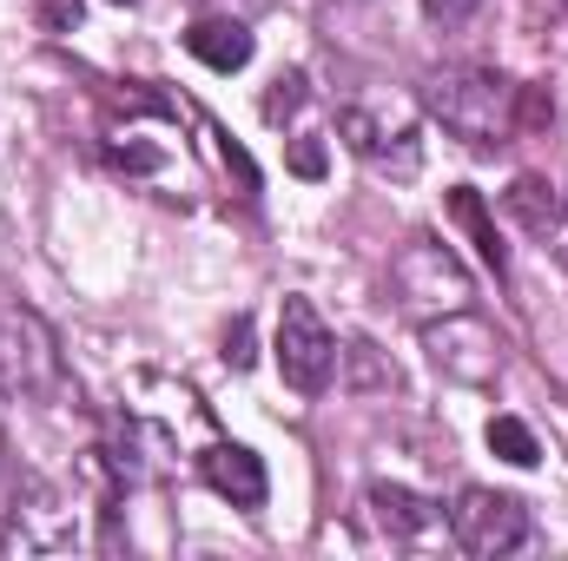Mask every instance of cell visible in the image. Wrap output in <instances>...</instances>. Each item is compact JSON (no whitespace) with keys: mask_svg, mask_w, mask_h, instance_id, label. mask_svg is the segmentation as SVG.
Wrapping results in <instances>:
<instances>
[{"mask_svg":"<svg viewBox=\"0 0 568 561\" xmlns=\"http://www.w3.org/2000/svg\"><path fill=\"white\" fill-rule=\"evenodd\" d=\"M429 113L456 133L463 145L489 152V145H509L516 126H523V86H509L496 67H436L424 80Z\"/></svg>","mask_w":568,"mask_h":561,"instance_id":"obj_1","label":"cell"},{"mask_svg":"<svg viewBox=\"0 0 568 561\" xmlns=\"http://www.w3.org/2000/svg\"><path fill=\"white\" fill-rule=\"evenodd\" d=\"M337 133H344V145H351L371 172L417 178V165H424L417 113H410L404 100H351V106L337 113Z\"/></svg>","mask_w":568,"mask_h":561,"instance_id":"obj_2","label":"cell"},{"mask_svg":"<svg viewBox=\"0 0 568 561\" xmlns=\"http://www.w3.org/2000/svg\"><path fill=\"white\" fill-rule=\"evenodd\" d=\"M390 290H397V304H404L417 324L443 317V310H469V272H463L456 252L436 245V238H410V245L397 252Z\"/></svg>","mask_w":568,"mask_h":561,"instance_id":"obj_3","label":"cell"},{"mask_svg":"<svg viewBox=\"0 0 568 561\" xmlns=\"http://www.w3.org/2000/svg\"><path fill=\"white\" fill-rule=\"evenodd\" d=\"M0 390H13V397H53L60 390L53 330L20 304H0Z\"/></svg>","mask_w":568,"mask_h":561,"instance_id":"obj_4","label":"cell"},{"mask_svg":"<svg viewBox=\"0 0 568 561\" xmlns=\"http://www.w3.org/2000/svg\"><path fill=\"white\" fill-rule=\"evenodd\" d=\"M424 350H429V364H436L443 377H456V384H476V390H483V384L503 377V344H496V330H489L483 317H469V310L429 317Z\"/></svg>","mask_w":568,"mask_h":561,"instance_id":"obj_5","label":"cell"},{"mask_svg":"<svg viewBox=\"0 0 568 561\" xmlns=\"http://www.w3.org/2000/svg\"><path fill=\"white\" fill-rule=\"evenodd\" d=\"M278 377L297 390V397H317L337 370V337L324 330V317L311 310V297H284L278 310Z\"/></svg>","mask_w":568,"mask_h":561,"instance_id":"obj_6","label":"cell"},{"mask_svg":"<svg viewBox=\"0 0 568 561\" xmlns=\"http://www.w3.org/2000/svg\"><path fill=\"white\" fill-rule=\"evenodd\" d=\"M449 536H456L463 555H483V561L516 555L529 542V509L516 496H496V489H463L456 509H449Z\"/></svg>","mask_w":568,"mask_h":561,"instance_id":"obj_7","label":"cell"},{"mask_svg":"<svg viewBox=\"0 0 568 561\" xmlns=\"http://www.w3.org/2000/svg\"><path fill=\"white\" fill-rule=\"evenodd\" d=\"M199 476L232 502V509H265V462L245 449V442H205L199 449Z\"/></svg>","mask_w":568,"mask_h":561,"instance_id":"obj_8","label":"cell"},{"mask_svg":"<svg viewBox=\"0 0 568 561\" xmlns=\"http://www.w3.org/2000/svg\"><path fill=\"white\" fill-rule=\"evenodd\" d=\"M185 53H192V60H205L212 73H239V67L252 60V27H245V20H225V13H212V20H192V33H185Z\"/></svg>","mask_w":568,"mask_h":561,"instance_id":"obj_9","label":"cell"},{"mask_svg":"<svg viewBox=\"0 0 568 561\" xmlns=\"http://www.w3.org/2000/svg\"><path fill=\"white\" fill-rule=\"evenodd\" d=\"M371 516L390 542H417L424 529H436V502H424L417 489H397V482H371Z\"/></svg>","mask_w":568,"mask_h":561,"instance_id":"obj_10","label":"cell"},{"mask_svg":"<svg viewBox=\"0 0 568 561\" xmlns=\"http://www.w3.org/2000/svg\"><path fill=\"white\" fill-rule=\"evenodd\" d=\"M449 218L469 232V245L483 252V265L503 278V272H509V252H503V238H496V218H489V205H483L469 185H456V192H449Z\"/></svg>","mask_w":568,"mask_h":561,"instance_id":"obj_11","label":"cell"},{"mask_svg":"<svg viewBox=\"0 0 568 561\" xmlns=\"http://www.w3.org/2000/svg\"><path fill=\"white\" fill-rule=\"evenodd\" d=\"M27 509H33V482H27V469L13 462V449H7V436H0V549L7 542H27Z\"/></svg>","mask_w":568,"mask_h":561,"instance_id":"obj_12","label":"cell"},{"mask_svg":"<svg viewBox=\"0 0 568 561\" xmlns=\"http://www.w3.org/2000/svg\"><path fill=\"white\" fill-rule=\"evenodd\" d=\"M503 205H509V218L523 225V232H536V238H549V225H556V185L549 178H536V172H523L509 192H503Z\"/></svg>","mask_w":568,"mask_h":561,"instance_id":"obj_13","label":"cell"},{"mask_svg":"<svg viewBox=\"0 0 568 561\" xmlns=\"http://www.w3.org/2000/svg\"><path fill=\"white\" fill-rule=\"evenodd\" d=\"M489 449H496L503 462H516V469H536V462H542V449H536V436H529L523 417H489Z\"/></svg>","mask_w":568,"mask_h":561,"instance_id":"obj_14","label":"cell"},{"mask_svg":"<svg viewBox=\"0 0 568 561\" xmlns=\"http://www.w3.org/2000/svg\"><path fill=\"white\" fill-rule=\"evenodd\" d=\"M297 106H304V73L272 80V93H265V120H284V113H297Z\"/></svg>","mask_w":568,"mask_h":561,"instance_id":"obj_15","label":"cell"},{"mask_svg":"<svg viewBox=\"0 0 568 561\" xmlns=\"http://www.w3.org/2000/svg\"><path fill=\"white\" fill-rule=\"evenodd\" d=\"M40 27L47 33H73L80 27V0H40Z\"/></svg>","mask_w":568,"mask_h":561,"instance_id":"obj_16","label":"cell"},{"mask_svg":"<svg viewBox=\"0 0 568 561\" xmlns=\"http://www.w3.org/2000/svg\"><path fill=\"white\" fill-rule=\"evenodd\" d=\"M476 7H483V0H424V13L436 20V27H463Z\"/></svg>","mask_w":568,"mask_h":561,"instance_id":"obj_17","label":"cell"},{"mask_svg":"<svg viewBox=\"0 0 568 561\" xmlns=\"http://www.w3.org/2000/svg\"><path fill=\"white\" fill-rule=\"evenodd\" d=\"M225 364H232V370H245V364H252V324H245V317L225 330Z\"/></svg>","mask_w":568,"mask_h":561,"instance_id":"obj_18","label":"cell"},{"mask_svg":"<svg viewBox=\"0 0 568 561\" xmlns=\"http://www.w3.org/2000/svg\"><path fill=\"white\" fill-rule=\"evenodd\" d=\"M291 165H297L304 178H324V145H317V140H297V145H291Z\"/></svg>","mask_w":568,"mask_h":561,"instance_id":"obj_19","label":"cell"},{"mask_svg":"<svg viewBox=\"0 0 568 561\" xmlns=\"http://www.w3.org/2000/svg\"><path fill=\"white\" fill-rule=\"evenodd\" d=\"M113 7H140V0H113Z\"/></svg>","mask_w":568,"mask_h":561,"instance_id":"obj_20","label":"cell"},{"mask_svg":"<svg viewBox=\"0 0 568 561\" xmlns=\"http://www.w3.org/2000/svg\"><path fill=\"white\" fill-rule=\"evenodd\" d=\"M562 265H568V245H562Z\"/></svg>","mask_w":568,"mask_h":561,"instance_id":"obj_21","label":"cell"}]
</instances>
